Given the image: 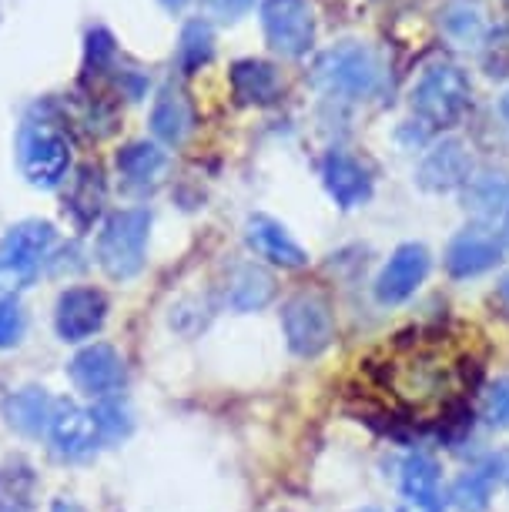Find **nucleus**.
<instances>
[{
  "label": "nucleus",
  "mask_w": 509,
  "mask_h": 512,
  "mask_svg": "<svg viewBox=\"0 0 509 512\" xmlns=\"http://www.w3.org/2000/svg\"><path fill=\"white\" fill-rule=\"evenodd\" d=\"M469 335L429 328V332L399 335L386 359L372 362V379L399 412L412 419H429L446 412L469 382Z\"/></svg>",
  "instance_id": "1"
},
{
  "label": "nucleus",
  "mask_w": 509,
  "mask_h": 512,
  "mask_svg": "<svg viewBox=\"0 0 509 512\" xmlns=\"http://www.w3.org/2000/svg\"><path fill=\"white\" fill-rule=\"evenodd\" d=\"M312 84L345 101L372 98L382 88V61L369 44L342 41L319 54L312 64Z\"/></svg>",
  "instance_id": "2"
},
{
  "label": "nucleus",
  "mask_w": 509,
  "mask_h": 512,
  "mask_svg": "<svg viewBox=\"0 0 509 512\" xmlns=\"http://www.w3.org/2000/svg\"><path fill=\"white\" fill-rule=\"evenodd\" d=\"M473 88H469V77L463 74V67L436 61L419 74V81L412 84V111L432 128H446L463 118V111L469 108Z\"/></svg>",
  "instance_id": "3"
},
{
  "label": "nucleus",
  "mask_w": 509,
  "mask_h": 512,
  "mask_svg": "<svg viewBox=\"0 0 509 512\" xmlns=\"http://www.w3.org/2000/svg\"><path fill=\"white\" fill-rule=\"evenodd\" d=\"M151 215L144 208H124L104 221L98 238V262L111 278H134L144 268Z\"/></svg>",
  "instance_id": "4"
},
{
  "label": "nucleus",
  "mask_w": 509,
  "mask_h": 512,
  "mask_svg": "<svg viewBox=\"0 0 509 512\" xmlns=\"http://www.w3.org/2000/svg\"><path fill=\"white\" fill-rule=\"evenodd\" d=\"M17 158L24 178L37 188H57L71 168V144L64 131L47 121H24L17 134Z\"/></svg>",
  "instance_id": "5"
},
{
  "label": "nucleus",
  "mask_w": 509,
  "mask_h": 512,
  "mask_svg": "<svg viewBox=\"0 0 509 512\" xmlns=\"http://www.w3.org/2000/svg\"><path fill=\"white\" fill-rule=\"evenodd\" d=\"M54 228L47 221H21L0 238V278L11 285H31L54 248Z\"/></svg>",
  "instance_id": "6"
},
{
  "label": "nucleus",
  "mask_w": 509,
  "mask_h": 512,
  "mask_svg": "<svg viewBox=\"0 0 509 512\" xmlns=\"http://www.w3.org/2000/svg\"><path fill=\"white\" fill-rule=\"evenodd\" d=\"M262 31L275 54L302 57L315 44V11L309 0H262Z\"/></svg>",
  "instance_id": "7"
},
{
  "label": "nucleus",
  "mask_w": 509,
  "mask_h": 512,
  "mask_svg": "<svg viewBox=\"0 0 509 512\" xmlns=\"http://www.w3.org/2000/svg\"><path fill=\"white\" fill-rule=\"evenodd\" d=\"M282 328L288 338V349L295 355H319L325 345L332 342V312L325 305V298L302 292L295 298H288L282 308Z\"/></svg>",
  "instance_id": "8"
},
{
  "label": "nucleus",
  "mask_w": 509,
  "mask_h": 512,
  "mask_svg": "<svg viewBox=\"0 0 509 512\" xmlns=\"http://www.w3.org/2000/svg\"><path fill=\"white\" fill-rule=\"evenodd\" d=\"M104 318H108V298L98 288H67V292L57 298V312H54V325L57 335L64 342H84V338L98 335Z\"/></svg>",
  "instance_id": "9"
},
{
  "label": "nucleus",
  "mask_w": 509,
  "mask_h": 512,
  "mask_svg": "<svg viewBox=\"0 0 509 512\" xmlns=\"http://www.w3.org/2000/svg\"><path fill=\"white\" fill-rule=\"evenodd\" d=\"M429 275V251L426 245H399L392 251V258L386 262V268L376 278V298L382 305H399L406 302L409 295H416V288L426 282Z\"/></svg>",
  "instance_id": "10"
},
{
  "label": "nucleus",
  "mask_w": 509,
  "mask_h": 512,
  "mask_svg": "<svg viewBox=\"0 0 509 512\" xmlns=\"http://www.w3.org/2000/svg\"><path fill=\"white\" fill-rule=\"evenodd\" d=\"M469 178H473V158H469V148L459 138L439 141L436 148L422 158L419 175H416L419 185L426 191H436V195L469 185Z\"/></svg>",
  "instance_id": "11"
},
{
  "label": "nucleus",
  "mask_w": 509,
  "mask_h": 512,
  "mask_svg": "<svg viewBox=\"0 0 509 512\" xmlns=\"http://www.w3.org/2000/svg\"><path fill=\"white\" fill-rule=\"evenodd\" d=\"M71 379L81 392L94 395V399H104V395H114L121 389L124 362L111 345L94 342L71 359Z\"/></svg>",
  "instance_id": "12"
},
{
  "label": "nucleus",
  "mask_w": 509,
  "mask_h": 512,
  "mask_svg": "<svg viewBox=\"0 0 509 512\" xmlns=\"http://www.w3.org/2000/svg\"><path fill=\"white\" fill-rule=\"evenodd\" d=\"M51 442H54L57 456H64V459H81V456H88V452H94V446L101 442V429H98L94 412L81 409V405H74V402H61L51 419Z\"/></svg>",
  "instance_id": "13"
},
{
  "label": "nucleus",
  "mask_w": 509,
  "mask_h": 512,
  "mask_svg": "<svg viewBox=\"0 0 509 512\" xmlns=\"http://www.w3.org/2000/svg\"><path fill=\"white\" fill-rule=\"evenodd\" d=\"M499 255H503V245L496 241V235H489L486 228H466L449 241L446 251V268L453 278H473L489 272Z\"/></svg>",
  "instance_id": "14"
},
{
  "label": "nucleus",
  "mask_w": 509,
  "mask_h": 512,
  "mask_svg": "<svg viewBox=\"0 0 509 512\" xmlns=\"http://www.w3.org/2000/svg\"><path fill=\"white\" fill-rule=\"evenodd\" d=\"M322 181L325 191L342 208H359L372 198V178L359 161L342 151H329L322 161Z\"/></svg>",
  "instance_id": "15"
},
{
  "label": "nucleus",
  "mask_w": 509,
  "mask_h": 512,
  "mask_svg": "<svg viewBox=\"0 0 509 512\" xmlns=\"http://www.w3.org/2000/svg\"><path fill=\"white\" fill-rule=\"evenodd\" d=\"M399 512H443V499H439V466L426 452L409 456L406 466H402Z\"/></svg>",
  "instance_id": "16"
},
{
  "label": "nucleus",
  "mask_w": 509,
  "mask_h": 512,
  "mask_svg": "<svg viewBox=\"0 0 509 512\" xmlns=\"http://www.w3.org/2000/svg\"><path fill=\"white\" fill-rule=\"evenodd\" d=\"M245 238H248V245H252L255 255L268 258L272 265L302 268L305 262H309V255L302 251L299 241H295L282 225H278L275 218H268V215H252V218H248Z\"/></svg>",
  "instance_id": "17"
},
{
  "label": "nucleus",
  "mask_w": 509,
  "mask_h": 512,
  "mask_svg": "<svg viewBox=\"0 0 509 512\" xmlns=\"http://www.w3.org/2000/svg\"><path fill=\"white\" fill-rule=\"evenodd\" d=\"M151 128L168 144L185 141L191 128H195V108H191L188 94L175 88V84H168V88L161 91V98L155 101V111H151Z\"/></svg>",
  "instance_id": "18"
},
{
  "label": "nucleus",
  "mask_w": 509,
  "mask_h": 512,
  "mask_svg": "<svg viewBox=\"0 0 509 512\" xmlns=\"http://www.w3.org/2000/svg\"><path fill=\"white\" fill-rule=\"evenodd\" d=\"M272 295H275V278L262 265H238L228 275L225 302L235 312H255V308L272 302Z\"/></svg>",
  "instance_id": "19"
},
{
  "label": "nucleus",
  "mask_w": 509,
  "mask_h": 512,
  "mask_svg": "<svg viewBox=\"0 0 509 512\" xmlns=\"http://www.w3.org/2000/svg\"><path fill=\"white\" fill-rule=\"evenodd\" d=\"M54 409L57 405L51 395L44 389H37V385H31V389H21L7 399L4 415L17 432H24V436H41L44 429H51Z\"/></svg>",
  "instance_id": "20"
},
{
  "label": "nucleus",
  "mask_w": 509,
  "mask_h": 512,
  "mask_svg": "<svg viewBox=\"0 0 509 512\" xmlns=\"http://www.w3.org/2000/svg\"><path fill=\"white\" fill-rule=\"evenodd\" d=\"M232 91L242 104H272L282 94V77L265 61H238L232 67Z\"/></svg>",
  "instance_id": "21"
},
{
  "label": "nucleus",
  "mask_w": 509,
  "mask_h": 512,
  "mask_svg": "<svg viewBox=\"0 0 509 512\" xmlns=\"http://www.w3.org/2000/svg\"><path fill=\"white\" fill-rule=\"evenodd\" d=\"M439 27H443V34L449 41H456L463 47H473L489 34L486 11L479 0H449L443 11H439Z\"/></svg>",
  "instance_id": "22"
},
{
  "label": "nucleus",
  "mask_w": 509,
  "mask_h": 512,
  "mask_svg": "<svg viewBox=\"0 0 509 512\" xmlns=\"http://www.w3.org/2000/svg\"><path fill=\"white\" fill-rule=\"evenodd\" d=\"M165 168V151L158 144L148 141H134L128 148H121L118 154V171L128 185H148L158 178V171Z\"/></svg>",
  "instance_id": "23"
},
{
  "label": "nucleus",
  "mask_w": 509,
  "mask_h": 512,
  "mask_svg": "<svg viewBox=\"0 0 509 512\" xmlns=\"http://www.w3.org/2000/svg\"><path fill=\"white\" fill-rule=\"evenodd\" d=\"M509 205V181L506 175L496 171H483V175L469 178L466 185V208L476 211L483 218H493L496 211H503Z\"/></svg>",
  "instance_id": "24"
},
{
  "label": "nucleus",
  "mask_w": 509,
  "mask_h": 512,
  "mask_svg": "<svg viewBox=\"0 0 509 512\" xmlns=\"http://www.w3.org/2000/svg\"><path fill=\"white\" fill-rule=\"evenodd\" d=\"M499 479V462H486V466H479L473 472H466V476L456 479L453 486V502L463 512H483L489 496H493V486Z\"/></svg>",
  "instance_id": "25"
},
{
  "label": "nucleus",
  "mask_w": 509,
  "mask_h": 512,
  "mask_svg": "<svg viewBox=\"0 0 509 512\" xmlns=\"http://www.w3.org/2000/svg\"><path fill=\"white\" fill-rule=\"evenodd\" d=\"M211 51H215V37H211V27L208 24H188L185 34H181V44H178V64L185 74H195L201 64H208Z\"/></svg>",
  "instance_id": "26"
},
{
  "label": "nucleus",
  "mask_w": 509,
  "mask_h": 512,
  "mask_svg": "<svg viewBox=\"0 0 509 512\" xmlns=\"http://www.w3.org/2000/svg\"><path fill=\"white\" fill-rule=\"evenodd\" d=\"M0 512H31V476L24 469H0Z\"/></svg>",
  "instance_id": "27"
},
{
  "label": "nucleus",
  "mask_w": 509,
  "mask_h": 512,
  "mask_svg": "<svg viewBox=\"0 0 509 512\" xmlns=\"http://www.w3.org/2000/svg\"><path fill=\"white\" fill-rule=\"evenodd\" d=\"M27 332L24 308L14 298H0V349H14Z\"/></svg>",
  "instance_id": "28"
},
{
  "label": "nucleus",
  "mask_w": 509,
  "mask_h": 512,
  "mask_svg": "<svg viewBox=\"0 0 509 512\" xmlns=\"http://www.w3.org/2000/svg\"><path fill=\"white\" fill-rule=\"evenodd\" d=\"M486 419H489V425H509V379H503V382H496L493 389H489V395H486Z\"/></svg>",
  "instance_id": "29"
},
{
  "label": "nucleus",
  "mask_w": 509,
  "mask_h": 512,
  "mask_svg": "<svg viewBox=\"0 0 509 512\" xmlns=\"http://www.w3.org/2000/svg\"><path fill=\"white\" fill-rule=\"evenodd\" d=\"M255 0H205L208 14L218 17V21H238V17H245L252 11Z\"/></svg>",
  "instance_id": "30"
},
{
  "label": "nucleus",
  "mask_w": 509,
  "mask_h": 512,
  "mask_svg": "<svg viewBox=\"0 0 509 512\" xmlns=\"http://www.w3.org/2000/svg\"><path fill=\"white\" fill-rule=\"evenodd\" d=\"M496 295H499V305L506 308L509 312V275L503 278V282H499V288H496Z\"/></svg>",
  "instance_id": "31"
},
{
  "label": "nucleus",
  "mask_w": 509,
  "mask_h": 512,
  "mask_svg": "<svg viewBox=\"0 0 509 512\" xmlns=\"http://www.w3.org/2000/svg\"><path fill=\"white\" fill-rule=\"evenodd\" d=\"M499 111H503V118H506V124H509V91L503 94V101H499Z\"/></svg>",
  "instance_id": "32"
},
{
  "label": "nucleus",
  "mask_w": 509,
  "mask_h": 512,
  "mask_svg": "<svg viewBox=\"0 0 509 512\" xmlns=\"http://www.w3.org/2000/svg\"><path fill=\"white\" fill-rule=\"evenodd\" d=\"M54 512H78V509H74L71 502H57V506H54Z\"/></svg>",
  "instance_id": "33"
},
{
  "label": "nucleus",
  "mask_w": 509,
  "mask_h": 512,
  "mask_svg": "<svg viewBox=\"0 0 509 512\" xmlns=\"http://www.w3.org/2000/svg\"><path fill=\"white\" fill-rule=\"evenodd\" d=\"M503 241H506V248H509V205H506V225H503Z\"/></svg>",
  "instance_id": "34"
},
{
  "label": "nucleus",
  "mask_w": 509,
  "mask_h": 512,
  "mask_svg": "<svg viewBox=\"0 0 509 512\" xmlns=\"http://www.w3.org/2000/svg\"><path fill=\"white\" fill-rule=\"evenodd\" d=\"M362 512H379V509H372V506H369V509H362Z\"/></svg>",
  "instance_id": "35"
}]
</instances>
